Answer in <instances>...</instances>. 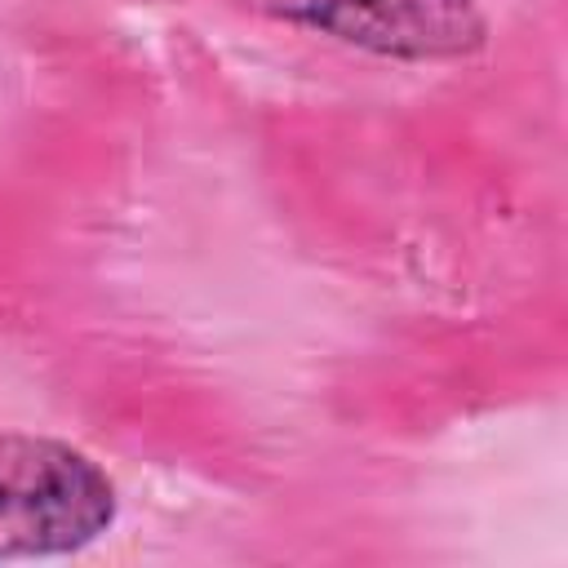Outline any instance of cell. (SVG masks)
<instances>
[{
    "instance_id": "obj_1",
    "label": "cell",
    "mask_w": 568,
    "mask_h": 568,
    "mask_svg": "<svg viewBox=\"0 0 568 568\" xmlns=\"http://www.w3.org/2000/svg\"><path fill=\"white\" fill-rule=\"evenodd\" d=\"M115 484L49 435H0V559H53L93 546L115 524Z\"/></svg>"
},
{
    "instance_id": "obj_2",
    "label": "cell",
    "mask_w": 568,
    "mask_h": 568,
    "mask_svg": "<svg viewBox=\"0 0 568 568\" xmlns=\"http://www.w3.org/2000/svg\"><path fill=\"white\" fill-rule=\"evenodd\" d=\"M244 9L390 62H457L488 44L475 0H240Z\"/></svg>"
}]
</instances>
